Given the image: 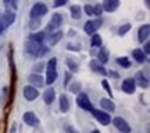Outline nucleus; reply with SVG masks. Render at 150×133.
Segmentation results:
<instances>
[{
  "mask_svg": "<svg viewBox=\"0 0 150 133\" xmlns=\"http://www.w3.org/2000/svg\"><path fill=\"white\" fill-rule=\"evenodd\" d=\"M25 50H27V53L31 54L32 57H43V56L49 51V47H46L42 43L28 39L27 42H25Z\"/></svg>",
  "mask_w": 150,
  "mask_h": 133,
  "instance_id": "f257e3e1",
  "label": "nucleus"
},
{
  "mask_svg": "<svg viewBox=\"0 0 150 133\" xmlns=\"http://www.w3.org/2000/svg\"><path fill=\"white\" fill-rule=\"evenodd\" d=\"M46 69V76H45V85H53L57 79V58L53 57L47 61V64L45 67Z\"/></svg>",
  "mask_w": 150,
  "mask_h": 133,
  "instance_id": "f03ea898",
  "label": "nucleus"
},
{
  "mask_svg": "<svg viewBox=\"0 0 150 133\" xmlns=\"http://www.w3.org/2000/svg\"><path fill=\"white\" fill-rule=\"evenodd\" d=\"M76 104H78L79 108H82V110H85L88 112H91L93 110L92 101L86 93H78V96H76Z\"/></svg>",
  "mask_w": 150,
  "mask_h": 133,
  "instance_id": "7ed1b4c3",
  "label": "nucleus"
},
{
  "mask_svg": "<svg viewBox=\"0 0 150 133\" xmlns=\"http://www.w3.org/2000/svg\"><path fill=\"white\" fill-rule=\"evenodd\" d=\"M92 115L95 117V119H96L97 122L100 123V125H103V126H107V125H110L111 123V117H110V114L106 111H99V110H92Z\"/></svg>",
  "mask_w": 150,
  "mask_h": 133,
  "instance_id": "20e7f679",
  "label": "nucleus"
},
{
  "mask_svg": "<svg viewBox=\"0 0 150 133\" xmlns=\"http://www.w3.org/2000/svg\"><path fill=\"white\" fill-rule=\"evenodd\" d=\"M61 24H63V15L60 13H54L53 15H52V18H50V21H49L47 27H46V32L57 31L61 27Z\"/></svg>",
  "mask_w": 150,
  "mask_h": 133,
  "instance_id": "39448f33",
  "label": "nucleus"
},
{
  "mask_svg": "<svg viewBox=\"0 0 150 133\" xmlns=\"http://www.w3.org/2000/svg\"><path fill=\"white\" fill-rule=\"evenodd\" d=\"M47 11L49 8L45 3H36V4L32 6V8L29 11V15H31V18H40V17L46 15Z\"/></svg>",
  "mask_w": 150,
  "mask_h": 133,
  "instance_id": "423d86ee",
  "label": "nucleus"
},
{
  "mask_svg": "<svg viewBox=\"0 0 150 133\" xmlns=\"http://www.w3.org/2000/svg\"><path fill=\"white\" fill-rule=\"evenodd\" d=\"M102 22L103 21H102L100 17H97V20H89V21L83 25V31H85V33L86 35H93V33H96L97 29L102 27Z\"/></svg>",
  "mask_w": 150,
  "mask_h": 133,
  "instance_id": "0eeeda50",
  "label": "nucleus"
},
{
  "mask_svg": "<svg viewBox=\"0 0 150 133\" xmlns=\"http://www.w3.org/2000/svg\"><path fill=\"white\" fill-rule=\"evenodd\" d=\"M111 123L115 126L117 130H120V133H131V126H129V123L121 117H115L114 119H111Z\"/></svg>",
  "mask_w": 150,
  "mask_h": 133,
  "instance_id": "6e6552de",
  "label": "nucleus"
},
{
  "mask_svg": "<svg viewBox=\"0 0 150 133\" xmlns=\"http://www.w3.org/2000/svg\"><path fill=\"white\" fill-rule=\"evenodd\" d=\"M14 21H16V13L13 10H6L3 13L1 18H0V24H1V27L4 28V29L11 27L14 24Z\"/></svg>",
  "mask_w": 150,
  "mask_h": 133,
  "instance_id": "1a4fd4ad",
  "label": "nucleus"
},
{
  "mask_svg": "<svg viewBox=\"0 0 150 133\" xmlns=\"http://www.w3.org/2000/svg\"><path fill=\"white\" fill-rule=\"evenodd\" d=\"M121 90L127 94H134L136 91V85H135V80L134 78H127V79L122 80L121 83Z\"/></svg>",
  "mask_w": 150,
  "mask_h": 133,
  "instance_id": "9d476101",
  "label": "nucleus"
},
{
  "mask_svg": "<svg viewBox=\"0 0 150 133\" xmlns=\"http://www.w3.org/2000/svg\"><path fill=\"white\" fill-rule=\"evenodd\" d=\"M134 80H135V85L142 87V89H147L149 87V78L143 74V71H138L134 76Z\"/></svg>",
  "mask_w": 150,
  "mask_h": 133,
  "instance_id": "9b49d317",
  "label": "nucleus"
},
{
  "mask_svg": "<svg viewBox=\"0 0 150 133\" xmlns=\"http://www.w3.org/2000/svg\"><path fill=\"white\" fill-rule=\"evenodd\" d=\"M24 97H25V100H27V101L36 100L38 97H39V90H38L35 86L28 85V86H25V87H24Z\"/></svg>",
  "mask_w": 150,
  "mask_h": 133,
  "instance_id": "f8f14e48",
  "label": "nucleus"
},
{
  "mask_svg": "<svg viewBox=\"0 0 150 133\" xmlns=\"http://www.w3.org/2000/svg\"><path fill=\"white\" fill-rule=\"evenodd\" d=\"M22 121L25 122V125H28V126H31V128H36L38 125H39V118L33 114V112L28 111L24 114V117H22Z\"/></svg>",
  "mask_w": 150,
  "mask_h": 133,
  "instance_id": "ddd939ff",
  "label": "nucleus"
},
{
  "mask_svg": "<svg viewBox=\"0 0 150 133\" xmlns=\"http://www.w3.org/2000/svg\"><path fill=\"white\" fill-rule=\"evenodd\" d=\"M89 68H91L93 72L102 75V76H106V75H107V69L104 68V64H102L99 60H92L91 63H89Z\"/></svg>",
  "mask_w": 150,
  "mask_h": 133,
  "instance_id": "4468645a",
  "label": "nucleus"
},
{
  "mask_svg": "<svg viewBox=\"0 0 150 133\" xmlns=\"http://www.w3.org/2000/svg\"><path fill=\"white\" fill-rule=\"evenodd\" d=\"M63 36H64V32L57 29V31H53V32L49 33V36H46V39H47V43L50 46H56L63 39Z\"/></svg>",
  "mask_w": 150,
  "mask_h": 133,
  "instance_id": "2eb2a0df",
  "label": "nucleus"
},
{
  "mask_svg": "<svg viewBox=\"0 0 150 133\" xmlns=\"http://www.w3.org/2000/svg\"><path fill=\"white\" fill-rule=\"evenodd\" d=\"M102 7L106 13H114L120 7V0H103Z\"/></svg>",
  "mask_w": 150,
  "mask_h": 133,
  "instance_id": "dca6fc26",
  "label": "nucleus"
},
{
  "mask_svg": "<svg viewBox=\"0 0 150 133\" xmlns=\"http://www.w3.org/2000/svg\"><path fill=\"white\" fill-rule=\"evenodd\" d=\"M150 36V25L149 24H143L138 31V40L140 43H145Z\"/></svg>",
  "mask_w": 150,
  "mask_h": 133,
  "instance_id": "f3484780",
  "label": "nucleus"
},
{
  "mask_svg": "<svg viewBox=\"0 0 150 133\" xmlns=\"http://www.w3.org/2000/svg\"><path fill=\"white\" fill-rule=\"evenodd\" d=\"M28 82H29V85L35 86V87H42L45 85V78L39 74H31L28 76Z\"/></svg>",
  "mask_w": 150,
  "mask_h": 133,
  "instance_id": "a211bd4d",
  "label": "nucleus"
},
{
  "mask_svg": "<svg viewBox=\"0 0 150 133\" xmlns=\"http://www.w3.org/2000/svg\"><path fill=\"white\" fill-rule=\"evenodd\" d=\"M54 100H56V90H54L53 87L46 89L45 93H43V101H45V104L50 106V104H53L54 103Z\"/></svg>",
  "mask_w": 150,
  "mask_h": 133,
  "instance_id": "6ab92c4d",
  "label": "nucleus"
},
{
  "mask_svg": "<svg viewBox=\"0 0 150 133\" xmlns=\"http://www.w3.org/2000/svg\"><path fill=\"white\" fill-rule=\"evenodd\" d=\"M132 57L136 63H139V64H143L147 61V56L143 53V50L142 49H135L134 51H132Z\"/></svg>",
  "mask_w": 150,
  "mask_h": 133,
  "instance_id": "aec40b11",
  "label": "nucleus"
},
{
  "mask_svg": "<svg viewBox=\"0 0 150 133\" xmlns=\"http://www.w3.org/2000/svg\"><path fill=\"white\" fill-rule=\"evenodd\" d=\"M100 107L104 111H110V112L115 111V104H114V101L111 99H102L100 100Z\"/></svg>",
  "mask_w": 150,
  "mask_h": 133,
  "instance_id": "412c9836",
  "label": "nucleus"
},
{
  "mask_svg": "<svg viewBox=\"0 0 150 133\" xmlns=\"http://www.w3.org/2000/svg\"><path fill=\"white\" fill-rule=\"evenodd\" d=\"M70 107H71V103H70L68 96L61 94V96H60V111H61V112H67L68 110H70Z\"/></svg>",
  "mask_w": 150,
  "mask_h": 133,
  "instance_id": "4be33fe9",
  "label": "nucleus"
},
{
  "mask_svg": "<svg viewBox=\"0 0 150 133\" xmlns=\"http://www.w3.org/2000/svg\"><path fill=\"white\" fill-rule=\"evenodd\" d=\"M70 14L72 20H79L82 17V7L78 4H74L70 7Z\"/></svg>",
  "mask_w": 150,
  "mask_h": 133,
  "instance_id": "5701e85b",
  "label": "nucleus"
},
{
  "mask_svg": "<svg viewBox=\"0 0 150 133\" xmlns=\"http://www.w3.org/2000/svg\"><path fill=\"white\" fill-rule=\"evenodd\" d=\"M97 60L102 63V64H107L108 60H110V57H108V51L107 49H104L102 46L100 47V50H99V53H97Z\"/></svg>",
  "mask_w": 150,
  "mask_h": 133,
  "instance_id": "b1692460",
  "label": "nucleus"
},
{
  "mask_svg": "<svg viewBox=\"0 0 150 133\" xmlns=\"http://www.w3.org/2000/svg\"><path fill=\"white\" fill-rule=\"evenodd\" d=\"M91 46L92 47H102L103 46V39L99 33H93V35H92Z\"/></svg>",
  "mask_w": 150,
  "mask_h": 133,
  "instance_id": "393cba45",
  "label": "nucleus"
},
{
  "mask_svg": "<svg viewBox=\"0 0 150 133\" xmlns=\"http://www.w3.org/2000/svg\"><path fill=\"white\" fill-rule=\"evenodd\" d=\"M29 39H31V40H35V42L43 43V40L46 39V32H45V31H39V32H36V33H31V35H29Z\"/></svg>",
  "mask_w": 150,
  "mask_h": 133,
  "instance_id": "a878e982",
  "label": "nucleus"
},
{
  "mask_svg": "<svg viewBox=\"0 0 150 133\" xmlns=\"http://www.w3.org/2000/svg\"><path fill=\"white\" fill-rule=\"evenodd\" d=\"M65 64H67V67H68V71H70V72H78V71H79L78 63L74 61L72 58H70V57L65 60Z\"/></svg>",
  "mask_w": 150,
  "mask_h": 133,
  "instance_id": "bb28decb",
  "label": "nucleus"
},
{
  "mask_svg": "<svg viewBox=\"0 0 150 133\" xmlns=\"http://www.w3.org/2000/svg\"><path fill=\"white\" fill-rule=\"evenodd\" d=\"M117 64L121 65V67H122V68H125V69L131 68V61H129L128 57H118V58H117Z\"/></svg>",
  "mask_w": 150,
  "mask_h": 133,
  "instance_id": "cd10ccee",
  "label": "nucleus"
},
{
  "mask_svg": "<svg viewBox=\"0 0 150 133\" xmlns=\"http://www.w3.org/2000/svg\"><path fill=\"white\" fill-rule=\"evenodd\" d=\"M3 3H4L7 10H13V11L17 10V0H3Z\"/></svg>",
  "mask_w": 150,
  "mask_h": 133,
  "instance_id": "c85d7f7f",
  "label": "nucleus"
},
{
  "mask_svg": "<svg viewBox=\"0 0 150 133\" xmlns=\"http://www.w3.org/2000/svg\"><path fill=\"white\" fill-rule=\"evenodd\" d=\"M131 28H132L131 24H124V25H121V27L118 28V35H120V36L127 35V33L129 32V29H131Z\"/></svg>",
  "mask_w": 150,
  "mask_h": 133,
  "instance_id": "c756f323",
  "label": "nucleus"
},
{
  "mask_svg": "<svg viewBox=\"0 0 150 133\" xmlns=\"http://www.w3.org/2000/svg\"><path fill=\"white\" fill-rule=\"evenodd\" d=\"M67 87H70L71 93H74V94H76V93H81V82H72L70 86H67Z\"/></svg>",
  "mask_w": 150,
  "mask_h": 133,
  "instance_id": "7c9ffc66",
  "label": "nucleus"
},
{
  "mask_svg": "<svg viewBox=\"0 0 150 133\" xmlns=\"http://www.w3.org/2000/svg\"><path fill=\"white\" fill-rule=\"evenodd\" d=\"M102 86L104 87V90L107 91V94L110 96V99L112 97V90H111V86H110V83H108L107 79H103L102 80Z\"/></svg>",
  "mask_w": 150,
  "mask_h": 133,
  "instance_id": "2f4dec72",
  "label": "nucleus"
},
{
  "mask_svg": "<svg viewBox=\"0 0 150 133\" xmlns=\"http://www.w3.org/2000/svg\"><path fill=\"white\" fill-rule=\"evenodd\" d=\"M103 13H104V11H103L102 4H96V6H93V15H96V17H102Z\"/></svg>",
  "mask_w": 150,
  "mask_h": 133,
  "instance_id": "473e14b6",
  "label": "nucleus"
},
{
  "mask_svg": "<svg viewBox=\"0 0 150 133\" xmlns=\"http://www.w3.org/2000/svg\"><path fill=\"white\" fill-rule=\"evenodd\" d=\"M71 78H72V72H70V71H67V72L64 74V80H63V85H64V87H67V86L70 85Z\"/></svg>",
  "mask_w": 150,
  "mask_h": 133,
  "instance_id": "72a5a7b5",
  "label": "nucleus"
},
{
  "mask_svg": "<svg viewBox=\"0 0 150 133\" xmlns=\"http://www.w3.org/2000/svg\"><path fill=\"white\" fill-rule=\"evenodd\" d=\"M68 3V0H54L53 1V7L54 8H59V7H63Z\"/></svg>",
  "mask_w": 150,
  "mask_h": 133,
  "instance_id": "f704fd0d",
  "label": "nucleus"
},
{
  "mask_svg": "<svg viewBox=\"0 0 150 133\" xmlns=\"http://www.w3.org/2000/svg\"><path fill=\"white\" fill-rule=\"evenodd\" d=\"M39 25H40L39 18H32V21H31V24H29V28H31V29H36Z\"/></svg>",
  "mask_w": 150,
  "mask_h": 133,
  "instance_id": "c9c22d12",
  "label": "nucleus"
},
{
  "mask_svg": "<svg viewBox=\"0 0 150 133\" xmlns=\"http://www.w3.org/2000/svg\"><path fill=\"white\" fill-rule=\"evenodd\" d=\"M83 11H85V14L86 15H93V6H91V4H86L85 7H83Z\"/></svg>",
  "mask_w": 150,
  "mask_h": 133,
  "instance_id": "e433bc0d",
  "label": "nucleus"
},
{
  "mask_svg": "<svg viewBox=\"0 0 150 133\" xmlns=\"http://www.w3.org/2000/svg\"><path fill=\"white\" fill-rule=\"evenodd\" d=\"M45 67H46L45 63H38V64L35 65V71H36V72H42L43 69H45Z\"/></svg>",
  "mask_w": 150,
  "mask_h": 133,
  "instance_id": "4c0bfd02",
  "label": "nucleus"
},
{
  "mask_svg": "<svg viewBox=\"0 0 150 133\" xmlns=\"http://www.w3.org/2000/svg\"><path fill=\"white\" fill-rule=\"evenodd\" d=\"M65 133H79L78 132V129H75L74 126H65Z\"/></svg>",
  "mask_w": 150,
  "mask_h": 133,
  "instance_id": "58836bf2",
  "label": "nucleus"
},
{
  "mask_svg": "<svg viewBox=\"0 0 150 133\" xmlns=\"http://www.w3.org/2000/svg\"><path fill=\"white\" fill-rule=\"evenodd\" d=\"M143 53L146 54V56H149V53H150V43L146 40L145 42V46H143Z\"/></svg>",
  "mask_w": 150,
  "mask_h": 133,
  "instance_id": "ea45409f",
  "label": "nucleus"
},
{
  "mask_svg": "<svg viewBox=\"0 0 150 133\" xmlns=\"http://www.w3.org/2000/svg\"><path fill=\"white\" fill-rule=\"evenodd\" d=\"M67 49H68V50H72V51H79L81 46H72V43H68V44H67Z\"/></svg>",
  "mask_w": 150,
  "mask_h": 133,
  "instance_id": "a19ab883",
  "label": "nucleus"
},
{
  "mask_svg": "<svg viewBox=\"0 0 150 133\" xmlns=\"http://www.w3.org/2000/svg\"><path fill=\"white\" fill-rule=\"evenodd\" d=\"M107 75L108 76H112L114 79H117V78H120V75L115 72V71H107Z\"/></svg>",
  "mask_w": 150,
  "mask_h": 133,
  "instance_id": "79ce46f5",
  "label": "nucleus"
},
{
  "mask_svg": "<svg viewBox=\"0 0 150 133\" xmlns=\"http://www.w3.org/2000/svg\"><path fill=\"white\" fill-rule=\"evenodd\" d=\"M16 129H17V125H16V123H13V126H11L10 133H16Z\"/></svg>",
  "mask_w": 150,
  "mask_h": 133,
  "instance_id": "37998d69",
  "label": "nucleus"
},
{
  "mask_svg": "<svg viewBox=\"0 0 150 133\" xmlns=\"http://www.w3.org/2000/svg\"><path fill=\"white\" fill-rule=\"evenodd\" d=\"M145 4H146V7L149 8V7H150V0H145Z\"/></svg>",
  "mask_w": 150,
  "mask_h": 133,
  "instance_id": "c03bdc74",
  "label": "nucleus"
},
{
  "mask_svg": "<svg viewBox=\"0 0 150 133\" xmlns=\"http://www.w3.org/2000/svg\"><path fill=\"white\" fill-rule=\"evenodd\" d=\"M3 31H4V28L1 27V24H0V35H1V33H3Z\"/></svg>",
  "mask_w": 150,
  "mask_h": 133,
  "instance_id": "a18cd8bd",
  "label": "nucleus"
},
{
  "mask_svg": "<svg viewBox=\"0 0 150 133\" xmlns=\"http://www.w3.org/2000/svg\"><path fill=\"white\" fill-rule=\"evenodd\" d=\"M91 133H100V130H97V129H95V130H92Z\"/></svg>",
  "mask_w": 150,
  "mask_h": 133,
  "instance_id": "49530a36",
  "label": "nucleus"
}]
</instances>
